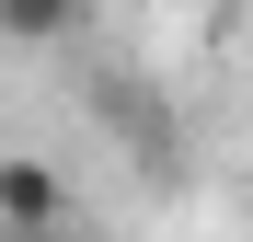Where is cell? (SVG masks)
Masks as SVG:
<instances>
[{
    "instance_id": "obj_1",
    "label": "cell",
    "mask_w": 253,
    "mask_h": 242,
    "mask_svg": "<svg viewBox=\"0 0 253 242\" xmlns=\"http://www.w3.org/2000/svg\"><path fill=\"white\" fill-rule=\"evenodd\" d=\"M0 231H69V185H58V161L0 150Z\"/></svg>"
},
{
    "instance_id": "obj_2",
    "label": "cell",
    "mask_w": 253,
    "mask_h": 242,
    "mask_svg": "<svg viewBox=\"0 0 253 242\" xmlns=\"http://www.w3.org/2000/svg\"><path fill=\"white\" fill-rule=\"evenodd\" d=\"M92 23V0H0V47H69Z\"/></svg>"
},
{
    "instance_id": "obj_3",
    "label": "cell",
    "mask_w": 253,
    "mask_h": 242,
    "mask_svg": "<svg viewBox=\"0 0 253 242\" xmlns=\"http://www.w3.org/2000/svg\"><path fill=\"white\" fill-rule=\"evenodd\" d=\"M0 242H69V231H0Z\"/></svg>"
}]
</instances>
